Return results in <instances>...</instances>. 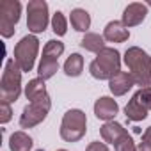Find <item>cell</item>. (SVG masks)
<instances>
[{
  "label": "cell",
  "instance_id": "cell-1",
  "mask_svg": "<svg viewBox=\"0 0 151 151\" xmlns=\"http://www.w3.org/2000/svg\"><path fill=\"white\" fill-rule=\"evenodd\" d=\"M124 64L140 89L151 87V57L139 46H132L124 52Z\"/></svg>",
  "mask_w": 151,
  "mask_h": 151
},
{
  "label": "cell",
  "instance_id": "cell-2",
  "mask_svg": "<svg viewBox=\"0 0 151 151\" xmlns=\"http://www.w3.org/2000/svg\"><path fill=\"white\" fill-rule=\"evenodd\" d=\"M89 71L94 78L98 80H110L114 75L121 71V57L116 48H103L96 59L91 62Z\"/></svg>",
  "mask_w": 151,
  "mask_h": 151
},
{
  "label": "cell",
  "instance_id": "cell-3",
  "mask_svg": "<svg viewBox=\"0 0 151 151\" xmlns=\"http://www.w3.org/2000/svg\"><path fill=\"white\" fill-rule=\"evenodd\" d=\"M22 93V69L14 59H9L4 68L2 82H0V101L14 103Z\"/></svg>",
  "mask_w": 151,
  "mask_h": 151
},
{
  "label": "cell",
  "instance_id": "cell-4",
  "mask_svg": "<svg viewBox=\"0 0 151 151\" xmlns=\"http://www.w3.org/2000/svg\"><path fill=\"white\" fill-rule=\"evenodd\" d=\"M87 132V117L80 109H71L64 114L60 123V137L66 142H77Z\"/></svg>",
  "mask_w": 151,
  "mask_h": 151
},
{
  "label": "cell",
  "instance_id": "cell-5",
  "mask_svg": "<svg viewBox=\"0 0 151 151\" xmlns=\"http://www.w3.org/2000/svg\"><path fill=\"white\" fill-rule=\"evenodd\" d=\"M39 52V39L36 36H25L14 46V60L22 71H32Z\"/></svg>",
  "mask_w": 151,
  "mask_h": 151
},
{
  "label": "cell",
  "instance_id": "cell-6",
  "mask_svg": "<svg viewBox=\"0 0 151 151\" xmlns=\"http://www.w3.org/2000/svg\"><path fill=\"white\" fill-rule=\"evenodd\" d=\"M22 4L18 0H2L0 2V34L11 37L14 34V25L20 22Z\"/></svg>",
  "mask_w": 151,
  "mask_h": 151
},
{
  "label": "cell",
  "instance_id": "cell-7",
  "mask_svg": "<svg viewBox=\"0 0 151 151\" xmlns=\"http://www.w3.org/2000/svg\"><path fill=\"white\" fill-rule=\"evenodd\" d=\"M27 27L34 34H41L48 27V4L45 0H30L27 4Z\"/></svg>",
  "mask_w": 151,
  "mask_h": 151
},
{
  "label": "cell",
  "instance_id": "cell-8",
  "mask_svg": "<svg viewBox=\"0 0 151 151\" xmlns=\"http://www.w3.org/2000/svg\"><path fill=\"white\" fill-rule=\"evenodd\" d=\"M52 107V101H43V103H30L23 109V114L20 117V126L22 128H34L36 124L43 123L46 119V114Z\"/></svg>",
  "mask_w": 151,
  "mask_h": 151
},
{
  "label": "cell",
  "instance_id": "cell-9",
  "mask_svg": "<svg viewBox=\"0 0 151 151\" xmlns=\"http://www.w3.org/2000/svg\"><path fill=\"white\" fill-rule=\"evenodd\" d=\"M133 86H135V80H133L130 71H119L117 75H114V77L109 80V89H110V93L114 96L126 94Z\"/></svg>",
  "mask_w": 151,
  "mask_h": 151
},
{
  "label": "cell",
  "instance_id": "cell-10",
  "mask_svg": "<svg viewBox=\"0 0 151 151\" xmlns=\"http://www.w3.org/2000/svg\"><path fill=\"white\" fill-rule=\"evenodd\" d=\"M146 14H147V6L140 4V2H133V4L126 6V9L123 11V25L126 29L135 27L146 20Z\"/></svg>",
  "mask_w": 151,
  "mask_h": 151
},
{
  "label": "cell",
  "instance_id": "cell-11",
  "mask_svg": "<svg viewBox=\"0 0 151 151\" xmlns=\"http://www.w3.org/2000/svg\"><path fill=\"white\" fill-rule=\"evenodd\" d=\"M119 112V105L116 100L109 98V96H101L100 100H96L94 103V114L98 119H103V121H110L117 116Z\"/></svg>",
  "mask_w": 151,
  "mask_h": 151
},
{
  "label": "cell",
  "instance_id": "cell-12",
  "mask_svg": "<svg viewBox=\"0 0 151 151\" xmlns=\"http://www.w3.org/2000/svg\"><path fill=\"white\" fill-rule=\"evenodd\" d=\"M25 96L30 103H43L50 101V96L46 93V86L43 78H34L25 86Z\"/></svg>",
  "mask_w": 151,
  "mask_h": 151
},
{
  "label": "cell",
  "instance_id": "cell-13",
  "mask_svg": "<svg viewBox=\"0 0 151 151\" xmlns=\"http://www.w3.org/2000/svg\"><path fill=\"white\" fill-rule=\"evenodd\" d=\"M103 37L110 43H123L130 37V30L123 25V22H110L103 30Z\"/></svg>",
  "mask_w": 151,
  "mask_h": 151
},
{
  "label": "cell",
  "instance_id": "cell-14",
  "mask_svg": "<svg viewBox=\"0 0 151 151\" xmlns=\"http://www.w3.org/2000/svg\"><path fill=\"white\" fill-rule=\"evenodd\" d=\"M100 132H101V139H103L105 142H109V144H116L123 135L128 133L126 128H123V124H119V123H116V121L105 123Z\"/></svg>",
  "mask_w": 151,
  "mask_h": 151
},
{
  "label": "cell",
  "instance_id": "cell-15",
  "mask_svg": "<svg viewBox=\"0 0 151 151\" xmlns=\"http://www.w3.org/2000/svg\"><path fill=\"white\" fill-rule=\"evenodd\" d=\"M69 20H71V25H73L75 30L87 34V29L91 27V16H89V13L86 9H80V7L78 9H73Z\"/></svg>",
  "mask_w": 151,
  "mask_h": 151
},
{
  "label": "cell",
  "instance_id": "cell-16",
  "mask_svg": "<svg viewBox=\"0 0 151 151\" xmlns=\"http://www.w3.org/2000/svg\"><path fill=\"white\" fill-rule=\"evenodd\" d=\"M124 116H126V119H130V121H142V119H146L147 117V109H144L142 105H140V101L137 100V96L133 94V98L128 101V105L124 107Z\"/></svg>",
  "mask_w": 151,
  "mask_h": 151
},
{
  "label": "cell",
  "instance_id": "cell-17",
  "mask_svg": "<svg viewBox=\"0 0 151 151\" xmlns=\"http://www.w3.org/2000/svg\"><path fill=\"white\" fill-rule=\"evenodd\" d=\"M80 45H82V48H86L87 52H94V53H100L103 48H107V46H105V37L100 36V34H94V32H87V34L82 37Z\"/></svg>",
  "mask_w": 151,
  "mask_h": 151
},
{
  "label": "cell",
  "instance_id": "cell-18",
  "mask_svg": "<svg viewBox=\"0 0 151 151\" xmlns=\"http://www.w3.org/2000/svg\"><path fill=\"white\" fill-rule=\"evenodd\" d=\"M32 139L25 132H14L9 139V149L11 151H30L32 149Z\"/></svg>",
  "mask_w": 151,
  "mask_h": 151
},
{
  "label": "cell",
  "instance_id": "cell-19",
  "mask_svg": "<svg viewBox=\"0 0 151 151\" xmlns=\"http://www.w3.org/2000/svg\"><path fill=\"white\" fill-rule=\"evenodd\" d=\"M84 71V57L80 53H71L64 62V73L68 77H78Z\"/></svg>",
  "mask_w": 151,
  "mask_h": 151
},
{
  "label": "cell",
  "instance_id": "cell-20",
  "mask_svg": "<svg viewBox=\"0 0 151 151\" xmlns=\"http://www.w3.org/2000/svg\"><path fill=\"white\" fill-rule=\"evenodd\" d=\"M57 69H59V59H52V57H41V62H39V68H37L39 78H43V80H48V78H52L53 75L57 73Z\"/></svg>",
  "mask_w": 151,
  "mask_h": 151
},
{
  "label": "cell",
  "instance_id": "cell-21",
  "mask_svg": "<svg viewBox=\"0 0 151 151\" xmlns=\"http://www.w3.org/2000/svg\"><path fill=\"white\" fill-rule=\"evenodd\" d=\"M64 52V45L57 39H50L45 48H43V57H52V59H59Z\"/></svg>",
  "mask_w": 151,
  "mask_h": 151
},
{
  "label": "cell",
  "instance_id": "cell-22",
  "mask_svg": "<svg viewBox=\"0 0 151 151\" xmlns=\"http://www.w3.org/2000/svg\"><path fill=\"white\" fill-rule=\"evenodd\" d=\"M52 29H53V32H55L57 36H64V34L68 32L66 16H64L60 11H57V13L53 14V18H52Z\"/></svg>",
  "mask_w": 151,
  "mask_h": 151
},
{
  "label": "cell",
  "instance_id": "cell-23",
  "mask_svg": "<svg viewBox=\"0 0 151 151\" xmlns=\"http://www.w3.org/2000/svg\"><path fill=\"white\" fill-rule=\"evenodd\" d=\"M114 149H116V151H137L135 142H133V139H132L128 133L123 135V137L114 144Z\"/></svg>",
  "mask_w": 151,
  "mask_h": 151
},
{
  "label": "cell",
  "instance_id": "cell-24",
  "mask_svg": "<svg viewBox=\"0 0 151 151\" xmlns=\"http://www.w3.org/2000/svg\"><path fill=\"white\" fill-rule=\"evenodd\" d=\"M137 100L140 101V105L147 110H151V87H144V89H139L135 93Z\"/></svg>",
  "mask_w": 151,
  "mask_h": 151
},
{
  "label": "cell",
  "instance_id": "cell-25",
  "mask_svg": "<svg viewBox=\"0 0 151 151\" xmlns=\"http://www.w3.org/2000/svg\"><path fill=\"white\" fill-rule=\"evenodd\" d=\"M13 117V110H11V103L7 101H0V123L6 124L9 123Z\"/></svg>",
  "mask_w": 151,
  "mask_h": 151
},
{
  "label": "cell",
  "instance_id": "cell-26",
  "mask_svg": "<svg viewBox=\"0 0 151 151\" xmlns=\"http://www.w3.org/2000/svg\"><path fill=\"white\" fill-rule=\"evenodd\" d=\"M137 151H151V126L146 128V132L142 135V140H140Z\"/></svg>",
  "mask_w": 151,
  "mask_h": 151
},
{
  "label": "cell",
  "instance_id": "cell-27",
  "mask_svg": "<svg viewBox=\"0 0 151 151\" xmlns=\"http://www.w3.org/2000/svg\"><path fill=\"white\" fill-rule=\"evenodd\" d=\"M86 151H109V147H107V144H103V142H91Z\"/></svg>",
  "mask_w": 151,
  "mask_h": 151
},
{
  "label": "cell",
  "instance_id": "cell-28",
  "mask_svg": "<svg viewBox=\"0 0 151 151\" xmlns=\"http://www.w3.org/2000/svg\"><path fill=\"white\" fill-rule=\"evenodd\" d=\"M57 151H66V149H57Z\"/></svg>",
  "mask_w": 151,
  "mask_h": 151
},
{
  "label": "cell",
  "instance_id": "cell-29",
  "mask_svg": "<svg viewBox=\"0 0 151 151\" xmlns=\"http://www.w3.org/2000/svg\"><path fill=\"white\" fill-rule=\"evenodd\" d=\"M149 6H151V2H149Z\"/></svg>",
  "mask_w": 151,
  "mask_h": 151
}]
</instances>
